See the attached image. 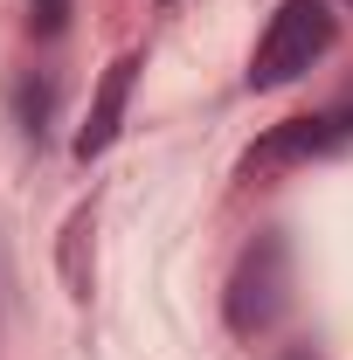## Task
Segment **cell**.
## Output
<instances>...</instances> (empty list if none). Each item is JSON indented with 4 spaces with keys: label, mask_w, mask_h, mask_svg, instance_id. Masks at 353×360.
<instances>
[{
    "label": "cell",
    "mask_w": 353,
    "mask_h": 360,
    "mask_svg": "<svg viewBox=\"0 0 353 360\" xmlns=\"http://www.w3.org/2000/svg\"><path fill=\"white\" fill-rule=\"evenodd\" d=\"M63 21H70V0H35V28L42 35H63Z\"/></svg>",
    "instance_id": "4"
},
{
    "label": "cell",
    "mask_w": 353,
    "mask_h": 360,
    "mask_svg": "<svg viewBox=\"0 0 353 360\" xmlns=\"http://www.w3.org/2000/svg\"><path fill=\"white\" fill-rule=\"evenodd\" d=\"M326 49H333V7L326 0H277V14L257 35V56H250V90L298 84Z\"/></svg>",
    "instance_id": "1"
},
{
    "label": "cell",
    "mask_w": 353,
    "mask_h": 360,
    "mask_svg": "<svg viewBox=\"0 0 353 360\" xmlns=\"http://www.w3.org/2000/svg\"><path fill=\"white\" fill-rule=\"evenodd\" d=\"M347 7H353V0H347Z\"/></svg>",
    "instance_id": "5"
},
{
    "label": "cell",
    "mask_w": 353,
    "mask_h": 360,
    "mask_svg": "<svg viewBox=\"0 0 353 360\" xmlns=\"http://www.w3.org/2000/svg\"><path fill=\"white\" fill-rule=\"evenodd\" d=\"M340 146H353V104H340V111H319V118H291V125H277L264 146H250L243 180L277 174V167H305V160H319V153H340Z\"/></svg>",
    "instance_id": "2"
},
{
    "label": "cell",
    "mask_w": 353,
    "mask_h": 360,
    "mask_svg": "<svg viewBox=\"0 0 353 360\" xmlns=\"http://www.w3.org/2000/svg\"><path fill=\"white\" fill-rule=\"evenodd\" d=\"M132 77H139V56H118V63L97 77V90H90V111H84V125H77V160H104V153H111V139L125 132Z\"/></svg>",
    "instance_id": "3"
}]
</instances>
